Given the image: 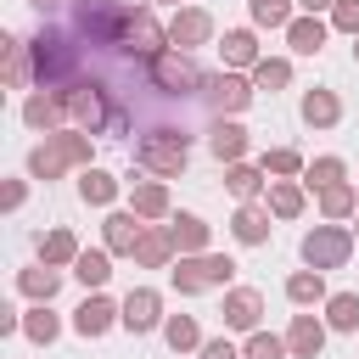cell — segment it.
I'll list each match as a JSON object with an SVG mask.
<instances>
[{
  "instance_id": "1f68e13d",
  "label": "cell",
  "mask_w": 359,
  "mask_h": 359,
  "mask_svg": "<svg viewBox=\"0 0 359 359\" xmlns=\"http://www.w3.org/2000/svg\"><path fill=\"white\" fill-rule=\"evenodd\" d=\"M224 185H230V196H241V202H252V196H258V185H264V168H252V163H230V174H224Z\"/></svg>"
},
{
  "instance_id": "4316f807",
  "label": "cell",
  "mask_w": 359,
  "mask_h": 359,
  "mask_svg": "<svg viewBox=\"0 0 359 359\" xmlns=\"http://www.w3.org/2000/svg\"><path fill=\"white\" fill-rule=\"evenodd\" d=\"M163 337H168V348H174V353L202 348V331H196V320H191V314H168V320H163Z\"/></svg>"
},
{
  "instance_id": "d4e9b609",
  "label": "cell",
  "mask_w": 359,
  "mask_h": 359,
  "mask_svg": "<svg viewBox=\"0 0 359 359\" xmlns=\"http://www.w3.org/2000/svg\"><path fill=\"white\" fill-rule=\"evenodd\" d=\"M325 325H331V331H359V292L325 297Z\"/></svg>"
},
{
  "instance_id": "74e56055",
  "label": "cell",
  "mask_w": 359,
  "mask_h": 359,
  "mask_svg": "<svg viewBox=\"0 0 359 359\" xmlns=\"http://www.w3.org/2000/svg\"><path fill=\"white\" fill-rule=\"evenodd\" d=\"M264 174H303V157L292 151V146H275V151H264Z\"/></svg>"
},
{
  "instance_id": "ac0fdd59",
  "label": "cell",
  "mask_w": 359,
  "mask_h": 359,
  "mask_svg": "<svg viewBox=\"0 0 359 359\" xmlns=\"http://www.w3.org/2000/svg\"><path fill=\"white\" fill-rule=\"evenodd\" d=\"M140 213L129 208V213H107V252H135V241H140Z\"/></svg>"
},
{
  "instance_id": "ab89813d",
  "label": "cell",
  "mask_w": 359,
  "mask_h": 359,
  "mask_svg": "<svg viewBox=\"0 0 359 359\" xmlns=\"http://www.w3.org/2000/svg\"><path fill=\"white\" fill-rule=\"evenodd\" d=\"M202 359H241V353H236L230 337H213V342H202Z\"/></svg>"
},
{
  "instance_id": "8fae6325",
  "label": "cell",
  "mask_w": 359,
  "mask_h": 359,
  "mask_svg": "<svg viewBox=\"0 0 359 359\" xmlns=\"http://www.w3.org/2000/svg\"><path fill=\"white\" fill-rule=\"evenodd\" d=\"M224 325L230 331H258V314H264V297L252 292V286H236V292H224Z\"/></svg>"
},
{
  "instance_id": "f546056e",
  "label": "cell",
  "mask_w": 359,
  "mask_h": 359,
  "mask_svg": "<svg viewBox=\"0 0 359 359\" xmlns=\"http://www.w3.org/2000/svg\"><path fill=\"white\" fill-rule=\"evenodd\" d=\"M135 213H140V219H163V213H168V185H163V180L135 185Z\"/></svg>"
},
{
  "instance_id": "9a60e30c",
  "label": "cell",
  "mask_w": 359,
  "mask_h": 359,
  "mask_svg": "<svg viewBox=\"0 0 359 359\" xmlns=\"http://www.w3.org/2000/svg\"><path fill=\"white\" fill-rule=\"evenodd\" d=\"M168 258H174V230H163V224L140 230V241H135V264H146V269H163Z\"/></svg>"
},
{
  "instance_id": "d590c367",
  "label": "cell",
  "mask_w": 359,
  "mask_h": 359,
  "mask_svg": "<svg viewBox=\"0 0 359 359\" xmlns=\"http://www.w3.org/2000/svg\"><path fill=\"white\" fill-rule=\"evenodd\" d=\"M286 337H269V331H247V353L241 359H286Z\"/></svg>"
},
{
  "instance_id": "30bf717a",
  "label": "cell",
  "mask_w": 359,
  "mask_h": 359,
  "mask_svg": "<svg viewBox=\"0 0 359 359\" xmlns=\"http://www.w3.org/2000/svg\"><path fill=\"white\" fill-rule=\"evenodd\" d=\"M62 118H67V101H62V90H34V95L22 101V123H28V129H45V135H50Z\"/></svg>"
},
{
  "instance_id": "7a4b0ae2",
  "label": "cell",
  "mask_w": 359,
  "mask_h": 359,
  "mask_svg": "<svg viewBox=\"0 0 359 359\" xmlns=\"http://www.w3.org/2000/svg\"><path fill=\"white\" fill-rule=\"evenodd\" d=\"M62 168H90V135L62 129V135H45V146L28 151V174L34 180H56Z\"/></svg>"
},
{
  "instance_id": "52a82bcc",
  "label": "cell",
  "mask_w": 359,
  "mask_h": 359,
  "mask_svg": "<svg viewBox=\"0 0 359 359\" xmlns=\"http://www.w3.org/2000/svg\"><path fill=\"white\" fill-rule=\"evenodd\" d=\"M208 34H213V17L202 6H180L168 17V45L174 50H196V45H208Z\"/></svg>"
},
{
  "instance_id": "b9f144b4",
  "label": "cell",
  "mask_w": 359,
  "mask_h": 359,
  "mask_svg": "<svg viewBox=\"0 0 359 359\" xmlns=\"http://www.w3.org/2000/svg\"><path fill=\"white\" fill-rule=\"evenodd\" d=\"M297 6H303V11H314V17H320V11H331V6H337V0H297Z\"/></svg>"
},
{
  "instance_id": "6da1fadb",
  "label": "cell",
  "mask_w": 359,
  "mask_h": 359,
  "mask_svg": "<svg viewBox=\"0 0 359 359\" xmlns=\"http://www.w3.org/2000/svg\"><path fill=\"white\" fill-rule=\"evenodd\" d=\"M146 84L163 90V95H180V101H185V95H202L208 73L191 62V50H174V45H168V50H157V56L146 62Z\"/></svg>"
},
{
  "instance_id": "3957f363",
  "label": "cell",
  "mask_w": 359,
  "mask_h": 359,
  "mask_svg": "<svg viewBox=\"0 0 359 359\" xmlns=\"http://www.w3.org/2000/svg\"><path fill=\"white\" fill-rule=\"evenodd\" d=\"M185 129H174V123H163V129H151V135H140L135 140V163L140 168H151V174H163V180H174V174H185Z\"/></svg>"
},
{
  "instance_id": "8d00e7d4",
  "label": "cell",
  "mask_w": 359,
  "mask_h": 359,
  "mask_svg": "<svg viewBox=\"0 0 359 359\" xmlns=\"http://www.w3.org/2000/svg\"><path fill=\"white\" fill-rule=\"evenodd\" d=\"M252 22L258 28H286L292 22V0H252Z\"/></svg>"
},
{
  "instance_id": "8992f818",
  "label": "cell",
  "mask_w": 359,
  "mask_h": 359,
  "mask_svg": "<svg viewBox=\"0 0 359 359\" xmlns=\"http://www.w3.org/2000/svg\"><path fill=\"white\" fill-rule=\"evenodd\" d=\"M118 50H123V56H135V62H151L157 50H168V28L140 6V11H129V17H123V39H118Z\"/></svg>"
},
{
  "instance_id": "d6a6232c",
  "label": "cell",
  "mask_w": 359,
  "mask_h": 359,
  "mask_svg": "<svg viewBox=\"0 0 359 359\" xmlns=\"http://www.w3.org/2000/svg\"><path fill=\"white\" fill-rule=\"evenodd\" d=\"M73 275H79L84 286H107V275H112V258H107V252H79V258H73Z\"/></svg>"
},
{
  "instance_id": "603a6c76",
  "label": "cell",
  "mask_w": 359,
  "mask_h": 359,
  "mask_svg": "<svg viewBox=\"0 0 359 359\" xmlns=\"http://www.w3.org/2000/svg\"><path fill=\"white\" fill-rule=\"evenodd\" d=\"M79 196H84L90 208H112V196H118V180H112L107 168H84V180H79Z\"/></svg>"
},
{
  "instance_id": "7bdbcfd3",
  "label": "cell",
  "mask_w": 359,
  "mask_h": 359,
  "mask_svg": "<svg viewBox=\"0 0 359 359\" xmlns=\"http://www.w3.org/2000/svg\"><path fill=\"white\" fill-rule=\"evenodd\" d=\"M353 56H359V45H353Z\"/></svg>"
},
{
  "instance_id": "60d3db41",
  "label": "cell",
  "mask_w": 359,
  "mask_h": 359,
  "mask_svg": "<svg viewBox=\"0 0 359 359\" xmlns=\"http://www.w3.org/2000/svg\"><path fill=\"white\" fill-rule=\"evenodd\" d=\"M22 196H28V185H22V180H11V185H6V213H17V208H22Z\"/></svg>"
},
{
  "instance_id": "5b68a950",
  "label": "cell",
  "mask_w": 359,
  "mask_h": 359,
  "mask_svg": "<svg viewBox=\"0 0 359 359\" xmlns=\"http://www.w3.org/2000/svg\"><path fill=\"white\" fill-rule=\"evenodd\" d=\"M353 230H342V224H314L309 236H303V264L309 269H342L348 264V252H353Z\"/></svg>"
},
{
  "instance_id": "836d02e7",
  "label": "cell",
  "mask_w": 359,
  "mask_h": 359,
  "mask_svg": "<svg viewBox=\"0 0 359 359\" xmlns=\"http://www.w3.org/2000/svg\"><path fill=\"white\" fill-rule=\"evenodd\" d=\"M303 180L325 191V185H337V180H348V163H342V157H314V163L303 168Z\"/></svg>"
},
{
  "instance_id": "f35d334b",
  "label": "cell",
  "mask_w": 359,
  "mask_h": 359,
  "mask_svg": "<svg viewBox=\"0 0 359 359\" xmlns=\"http://www.w3.org/2000/svg\"><path fill=\"white\" fill-rule=\"evenodd\" d=\"M331 28H342V34L359 39V0H337L331 6Z\"/></svg>"
},
{
  "instance_id": "2e32d148",
  "label": "cell",
  "mask_w": 359,
  "mask_h": 359,
  "mask_svg": "<svg viewBox=\"0 0 359 359\" xmlns=\"http://www.w3.org/2000/svg\"><path fill=\"white\" fill-rule=\"evenodd\" d=\"M56 286H62V269H56V264H45V258H39L34 269H22V275H17V292H22V297H34V303H50V297H56Z\"/></svg>"
},
{
  "instance_id": "f1b7e54d",
  "label": "cell",
  "mask_w": 359,
  "mask_h": 359,
  "mask_svg": "<svg viewBox=\"0 0 359 359\" xmlns=\"http://www.w3.org/2000/svg\"><path fill=\"white\" fill-rule=\"evenodd\" d=\"M252 84H258V90H286V84H292V62H286V56H258Z\"/></svg>"
},
{
  "instance_id": "7c38bea8",
  "label": "cell",
  "mask_w": 359,
  "mask_h": 359,
  "mask_svg": "<svg viewBox=\"0 0 359 359\" xmlns=\"http://www.w3.org/2000/svg\"><path fill=\"white\" fill-rule=\"evenodd\" d=\"M157 320H163V297H157L151 286H135V292L123 297V325L140 337V331H151Z\"/></svg>"
},
{
  "instance_id": "e575fe53",
  "label": "cell",
  "mask_w": 359,
  "mask_h": 359,
  "mask_svg": "<svg viewBox=\"0 0 359 359\" xmlns=\"http://www.w3.org/2000/svg\"><path fill=\"white\" fill-rule=\"evenodd\" d=\"M22 331H28V342H56V331H62V325H56V314L39 303V309H28V314H22Z\"/></svg>"
},
{
  "instance_id": "bcb514c9",
  "label": "cell",
  "mask_w": 359,
  "mask_h": 359,
  "mask_svg": "<svg viewBox=\"0 0 359 359\" xmlns=\"http://www.w3.org/2000/svg\"><path fill=\"white\" fill-rule=\"evenodd\" d=\"M39 6H45V0H39Z\"/></svg>"
},
{
  "instance_id": "4dcf8cb0",
  "label": "cell",
  "mask_w": 359,
  "mask_h": 359,
  "mask_svg": "<svg viewBox=\"0 0 359 359\" xmlns=\"http://www.w3.org/2000/svg\"><path fill=\"white\" fill-rule=\"evenodd\" d=\"M269 213H275V219H297V213H303V185L275 180V185H269Z\"/></svg>"
},
{
  "instance_id": "5bb4252c",
  "label": "cell",
  "mask_w": 359,
  "mask_h": 359,
  "mask_svg": "<svg viewBox=\"0 0 359 359\" xmlns=\"http://www.w3.org/2000/svg\"><path fill=\"white\" fill-rule=\"evenodd\" d=\"M286 348H292V359H320V348H325V325H320L314 314H297L292 331H286Z\"/></svg>"
},
{
  "instance_id": "d6986e66",
  "label": "cell",
  "mask_w": 359,
  "mask_h": 359,
  "mask_svg": "<svg viewBox=\"0 0 359 359\" xmlns=\"http://www.w3.org/2000/svg\"><path fill=\"white\" fill-rule=\"evenodd\" d=\"M208 151H213L219 163H241V151H247V129H241V123H213Z\"/></svg>"
},
{
  "instance_id": "9c48e42d",
  "label": "cell",
  "mask_w": 359,
  "mask_h": 359,
  "mask_svg": "<svg viewBox=\"0 0 359 359\" xmlns=\"http://www.w3.org/2000/svg\"><path fill=\"white\" fill-rule=\"evenodd\" d=\"M112 320H123V303H112V297H84L79 303V314H73V331L79 337H101V331H112Z\"/></svg>"
},
{
  "instance_id": "4fadbf2b",
  "label": "cell",
  "mask_w": 359,
  "mask_h": 359,
  "mask_svg": "<svg viewBox=\"0 0 359 359\" xmlns=\"http://www.w3.org/2000/svg\"><path fill=\"white\" fill-rule=\"evenodd\" d=\"M230 230H236V241H241V247H264V241H269V208L241 202V208H236V219H230Z\"/></svg>"
},
{
  "instance_id": "83f0119b",
  "label": "cell",
  "mask_w": 359,
  "mask_h": 359,
  "mask_svg": "<svg viewBox=\"0 0 359 359\" xmlns=\"http://www.w3.org/2000/svg\"><path fill=\"white\" fill-rule=\"evenodd\" d=\"M219 50H224V62H230V67H258V39H252L247 28L224 34V45H219Z\"/></svg>"
},
{
  "instance_id": "cb8c5ba5",
  "label": "cell",
  "mask_w": 359,
  "mask_h": 359,
  "mask_svg": "<svg viewBox=\"0 0 359 359\" xmlns=\"http://www.w3.org/2000/svg\"><path fill=\"white\" fill-rule=\"evenodd\" d=\"M79 252H84V247H79V236H73V230H50V236H39V258H45V264H56V269H62V264H73Z\"/></svg>"
},
{
  "instance_id": "277c9868",
  "label": "cell",
  "mask_w": 359,
  "mask_h": 359,
  "mask_svg": "<svg viewBox=\"0 0 359 359\" xmlns=\"http://www.w3.org/2000/svg\"><path fill=\"white\" fill-rule=\"evenodd\" d=\"M236 275V264L224 258V252H191V258H180V269H174V292L180 297H196V292H208V286H224Z\"/></svg>"
},
{
  "instance_id": "ee69618b",
  "label": "cell",
  "mask_w": 359,
  "mask_h": 359,
  "mask_svg": "<svg viewBox=\"0 0 359 359\" xmlns=\"http://www.w3.org/2000/svg\"><path fill=\"white\" fill-rule=\"evenodd\" d=\"M353 236H359V230H353Z\"/></svg>"
},
{
  "instance_id": "ffe728a7",
  "label": "cell",
  "mask_w": 359,
  "mask_h": 359,
  "mask_svg": "<svg viewBox=\"0 0 359 359\" xmlns=\"http://www.w3.org/2000/svg\"><path fill=\"white\" fill-rule=\"evenodd\" d=\"M342 118V101L331 95V90H309L303 95V123H314V129H331Z\"/></svg>"
},
{
  "instance_id": "e0dca14e",
  "label": "cell",
  "mask_w": 359,
  "mask_h": 359,
  "mask_svg": "<svg viewBox=\"0 0 359 359\" xmlns=\"http://www.w3.org/2000/svg\"><path fill=\"white\" fill-rule=\"evenodd\" d=\"M286 45H292L297 56H314V50L325 45V22H320L314 11H303V17H292V22H286Z\"/></svg>"
},
{
  "instance_id": "f6af8a7d",
  "label": "cell",
  "mask_w": 359,
  "mask_h": 359,
  "mask_svg": "<svg viewBox=\"0 0 359 359\" xmlns=\"http://www.w3.org/2000/svg\"><path fill=\"white\" fill-rule=\"evenodd\" d=\"M174 6H180V0H174Z\"/></svg>"
},
{
  "instance_id": "44dd1931",
  "label": "cell",
  "mask_w": 359,
  "mask_h": 359,
  "mask_svg": "<svg viewBox=\"0 0 359 359\" xmlns=\"http://www.w3.org/2000/svg\"><path fill=\"white\" fill-rule=\"evenodd\" d=\"M168 230H174V247H180V258H191V252H208V224H202L196 213H180Z\"/></svg>"
},
{
  "instance_id": "ba28073f",
  "label": "cell",
  "mask_w": 359,
  "mask_h": 359,
  "mask_svg": "<svg viewBox=\"0 0 359 359\" xmlns=\"http://www.w3.org/2000/svg\"><path fill=\"white\" fill-rule=\"evenodd\" d=\"M252 79H241V73H213L208 84H202V95H208V107L213 112H241L247 101H252Z\"/></svg>"
},
{
  "instance_id": "484cf974",
  "label": "cell",
  "mask_w": 359,
  "mask_h": 359,
  "mask_svg": "<svg viewBox=\"0 0 359 359\" xmlns=\"http://www.w3.org/2000/svg\"><path fill=\"white\" fill-rule=\"evenodd\" d=\"M353 208H359V191H353L348 180H337V185L320 191V213H325V219H348Z\"/></svg>"
},
{
  "instance_id": "7402d4cb",
  "label": "cell",
  "mask_w": 359,
  "mask_h": 359,
  "mask_svg": "<svg viewBox=\"0 0 359 359\" xmlns=\"http://www.w3.org/2000/svg\"><path fill=\"white\" fill-rule=\"evenodd\" d=\"M286 297H292L297 309H309V303H325V269H297V275L286 280Z\"/></svg>"
}]
</instances>
